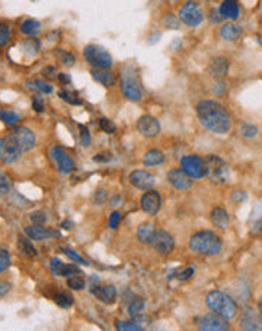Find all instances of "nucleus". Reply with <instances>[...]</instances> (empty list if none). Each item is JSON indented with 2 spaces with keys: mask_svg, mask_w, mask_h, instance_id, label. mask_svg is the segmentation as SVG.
<instances>
[{
  "mask_svg": "<svg viewBox=\"0 0 262 331\" xmlns=\"http://www.w3.org/2000/svg\"><path fill=\"white\" fill-rule=\"evenodd\" d=\"M181 169L191 178V179H201L205 176V161L202 157L191 154L181 158Z\"/></svg>",
  "mask_w": 262,
  "mask_h": 331,
  "instance_id": "obj_8",
  "label": "nucleus"
},
{
  "mask_svg": "<svg viewBox=\"0 0 262 331\" xmlns=\"http://www.w3.org/2000/svg\"><path fill=\"white\" fill-rule=\"evenodd\" d=\"M211 223L214 224L216 229H220V230H226L229 227V223H231V219H229V214L226 209L217 206L211 211Z\"/></svg>",
  "mask_w": 262,
  "mask_h": 331,
  "instance_id": "obj_23",
  "label": "nucleus"
},
{
  "mask_svg": "<svg viewBox=\"0 0 262 331\" xmlns=\"http://www.w3.org/2000/svg\"><path fill=\"white\" fill-rule=\"evenodd\" d=\"M91 75L96 83H100V85H103L106 88H112L116 85V75H114V73H112L109 68H94L92 66Z\"/></svg>",
  "mask_w": 262,
  "mask_h": 331,
  "instance_id": "obj_20",
  "label": "nucleus"
},
{
  "mask_svg": "<svg viewBox=\"0 0 262 331\" xmlns=\"http://www.w3.org/2000/svg\"><path fill=\"white\" fill-rule=\"evenodd\" d=\"M11 267V255L5 248H0V273L6 271Z\"/></svg>",
  "mask_w": 262,
  "mask_h": 331,
  "instance_id": "obj_39",
  "label": "nucleus"
},
{
  "mask_svg": "<svg viewBox=\"0 0 262 331\" xmlns=\"http://www.w3.org/2000/svg\"><path fill=\"white\" fill-rule=\"evenodd\" d=\"M198 328L202 331H226L229 330V322L217 313H208L198 321Z\"/></svg>",
  "mask_w": 262,
  "mask_h": 331,
  "instance_id": "obj_11",
  "label": "nucleus"
},
{
  "mask_svg": "<svg viewBox=\"0 0 262 331\" xmlns=\"http://www.w3.org/2000/svg\"><path fill=\"white\" fill-rule=\"evenodd\" d=\"M130 182L139 190H150L155 184V178L146 170H134L130 175Z\"/></svg>",
  "mask_w": 262,
  "mask_h": 331,
  "instance_id": "obj_17",
  "label": "nucleus"
},
{
  "mask_svg": "<svg viewBox=\"0 0 262 331\" xmlns=\"http://www.w3.org/2000/svg\"><path fill=\"white\" fill-rule=\"evenodd\" d=\"M24 234H26L30 239H35V241L45 239V238H50V237L57 235L55 230H52V229H45V227L38 226V224L26 226V227H24Z\"/></svg>",
  "mask_w": 262,
  "mask_h": 331,
  "instance_id": "obj_24",
  "label": "nucleus"
},
{
  "mask_svg": "<svg viewBox=\"0 0 262 331\" xmlns=\"http://www.w3.org/2000/svg\"><path fill=\"white\" fill-rule=\"evenodd\" d=\"M80 128V143L83 146H89L91 145V132L85 125H78Z\"/></svg>",
  "mask_w": 262,
  "mask_h": 331,
  "instance_id": "obj_43",
  "label": "nucleus"
},
{
  "mask_svg": "<svg viewBox=\"0 0 262 331\" xmlns=\"http://www.w3.org/2000/svg\"><path fill=\"white\" fill-rule=\"evenodd\" d=\"M219 35L225 41H237L243 35V27L237 23H226L220 27Z\"/></svg>",
  "mask_w": 262,
  "mask_h": 331,
  "instance_id": "obj_27",
  "label": "nucleus"
},
{
  "mask_svg": "<svg viewBox=\"0 0 262 331\" xmlns=\"http://www.w3.org/2000/svg\"><path fill=\"white\" fill-rule=\"evenodd\" d=\"M205 303H206V306L209 307L211 312L220 314V316H223L227 321L237 316L238 307H237L235 301L227 294H225L222 291L209 292L205 298Z\"/></svg>",
  "mask_w": 262,
  "mask_h": 331,
  "instance_id": "obj_3",
  "label": "nucleus"
},
{
  "mask_svg": "<svg viewBox=\"0 0 262 331\" xmlns=\"http://www.w3.org/2000/svg\"><path fill=\"white\" fill-rule=\"evenodd\" d=\"M209 21H211L212 24H219L220 21H223V17H222L219 8H212V9L209 11Z\"/></svg>",
  "mask_w": 262,
  "mask_h": 331,
  "instance_id": "obj_47",
  "label": "nucleus"
},
{
  "mask_svg": "<svg viewBox=\"0 0 262 331\" xmlns=\"http://www.w3.org/2000/svg\"><path fill=\"white\" fill-rule=\"evenodd\" d=\"M62 252L67 255L70 259H73V260H75V262H78V263H83V265H89V262L88 260H85L83 257L81 256H78L75 252H73V250H70V248H62Z\"/></svg>",
  "mask_w": 262,
  "mask_h": 331,
  "instance_id": "obj_45",
  "label": "nucleus"
},
{
  "mask_svg": "<svg viewBox=\"0 0 262 331\" xmlns=\"http://www.w3.org/2000/svg\"><path fill=\"white\" fill-rule=\"evenodd\" d=\"M232 199L235 202H243L244 199H245V193L244 191H238V190H235L234 193H232Z\"/></svg>",
  "mask_w": 262,
  "mask_h": 331,
  "instance_id": "obj_58",
  "label": "nucleus"
},
{
  "mask_svg": "<svg viewBox=\"0 0 262 331\" xmlns=\"http://www.w3.org/2000/svg\"><path fill=\"white\" fill-rule=\"evenodd\" d=\"M143 307H145V301L142 298H134L128 306V312L131 316H137V314H140V312L143 310Z\"/></svg>",
  "mask_w": 262,
  "mask_h": 331,
  "instance_id": "obj_38",
  "label": "nucleus"
},
{
  "mask_svg": "<svg viewBox=\"0 0 262 331\" xmlns=\"http://www.w3.org/2000/svg\"><path fill=\"white\" fill-rule=\"evenodd\" d=\"M116 330H121V331H142L143 327H140L136 321H121V322H116Z\"/></svg>",
  "mask_w": 262,
  "mask_h": 331,
  "instance_id": "obj_36",
  "label": "nucleus"
},
{
  "mask_svg": "<svg viewBox=\"0 0 262 331\" xmlns=\"http://www.w3.org/2000/svg\"><path fill=\"white\" fill-rule=\"evenodd\" d=\"M11 37V29L8 24H0V48H2Z\"/></svg>",
  "mask_w": 262,
  "mask_h": 331,
  "instance_id": "obj_41",
  "label": "nucleus"
},
{
  "mask_svg": "<svg viewBox=\"0 0 262 331\" xmlns=\"http://www.w3.org/2000/svg\"><path fill=\"white\" fill-rule=\"evenodd\" d=\"M91 292L98 298L100 301H103L104 304H113L116 301L118 292L114 289V286L112 285H106V286H92Z\"/></svg>",
  "mask_w": 262,
  "mask_h": 331,
  "instance_id": "obj_21",
  "label": "nucleus"
},
{
  "mask_svg": "<svg viewBox=\"0 0 262 331\" xmlns=\"http://www.w3.org/2000/svg\"><path fill=\"white\" fill-rule=\"evenodd\" d=\"M163 23H165V26L168 29H178L179 27L178 18H175V17H172V15H166L165 18H163Z\"/></svg>",
  "mask_w": 262,
  "mask_h": 331,
  "instance_id": "obj_48",
  "label": "nucleus"
},
{
  "mask_svg": "<svg viewBox=\"0 0 262 331\" xmlns=\"http://www.w3.org/2000/svg\"><path fill=\"white\" fill-rule=\"evenodd\" d=\"M229 73V60L225 56L214 57L208 65V74L212 78H223Z\"/></svg>",
  "mask_w": 262,
  "mask_h": 331,
  "instance_id": "obj_18",
  "label": "nucleus"
},
{
  "mask_svg": "<svg viewBox=\"0 0 262 331\" xmlns=\"http://www.w3.org/2000/svg\"><path fill=\"white\" fill-rule=\"evenodd\" d=\"M100 128L107 132V134H113V132H116V125H114L113 121L107 119V118H101L100 119Z\"/></svg>",
  "mask_w": 262,
  "mask_h": 331,
  "instance_id": "obj_40",
  "label": "nucleus"
},
{
  "mask_svg": "<svg viewBox=\"0 0 262 331\" xmlns=\"http://www.w3.org/2000/svg\"><path fill=\"white\" fill-rule=\"evenodd\" d=\"M161 163H165V154H163L160 149H150V151L143 155L145 166H158Z\"/></svg>",
  "mask_w": 262,
  "mask_h": 331,
  "instance_id": "obj_29",
  "label": "nucleus"
},
{
  "mask_svg": "<svg viewBox=\"0 0 262 331\" xmlns=\"http://www.w3.org/2000/svg\"><path fill=\"white\" fill-rule=\"evenodd\" d=\"M52 271L56 276H63V277H71L74 274H80V268L75 267L73 263H62L57 257L52 259Z\"/></svg>",
  "mask_w": 262,
  "mask_h": 331,
  "instance_id": "obj_22",
  "label": "nucleus"
},
{
  "mask_svg": "<svg viewBox=\"0 0 262 331\" xmlns=\"http://www.w3.org/2000/svg\"><path fill=\"white\" fill-rule=\"evenodd\" d=\"M39 29H41V23L38 20H32V18L24 20L20 26V30L24 33V35H29V37L37 35V33L39 32Z\"/></svg>",
  "mask_w": 262,
  "mask_h": 331,
  "instance_id": "obj_30",
  "label": "nucleus"
},
{
  "mask_svg": "<svg viewBox=\"0 0 262 331\" xmlns=\"http://www.w3.org/2000/svg\"><path fill=\"white\" fill-rule=\"evenodd\" d=\"M136 127H137V131L145 137H155L160 134V129H161L158 119L150 114H145L142 118H139Z\"/></svg>",
  "mask_w": 262,
  "mask_h": 331,
  "instance_id": "obj_13",
  "label": "nucleus"
},
{
  "mask_svg": "<svg viewBox=\"0 0 262 331\" xmlns=\"http://www.w3.org/2000/svg\"><path fill=\"white\" fill-rule=\"evenodd\" d=\"M35 88L38 91H41L42 93H52L53 92V86L50 85V83L42 81V80H35Z\"/></svg>",
  "mask_w": 262,
  "mask_h": 331,
  "instance_id": "obj_44",
  "label": "nucleus"
},
{
  "mask_svg": "<svg viewBox=\"0 0 262 331\" xmlns=\"http://www.w3.org/2000/svg\"><path fill=\"white\" fill-rule=\"evenodd\" d=\"M32 107H34L35 111L38 113H42L45 106H44V101H42V98L39 95H34V98H32Z\"/></svg>",
  "mask_w": 262,
  "mask_h": 331,
  "instance_id": "obj_46",
  "label": "nucleus"
},
{
  "mask_svg": "<svg viewBox=\"0 0 262 331\" xmlns=\"http://www.w3.org/2000/svg\"><path fill=\"white\" fill-rule=\"evenodd\" d=\"M206 2H211V0H206Z\"/></svg>",
  "mask_w": 262,
  "mask_h": 331,
  "instance_id": "obj_62",
  "label": "nucleus"
},
{
  "mask_svg": "<svg viewBox=\"0 0 262 331\" xmlns=\"http://www.w3.org/2000/svg\"><path fill=\"white\" fill-rule=\"evenodd\" d=\"M57 80H59V83H60L62 86H68V85H71V78H70L67 74L59 73V74H57Z\"/></svg>",
  "mask_w": 262,
  "mask_h": 331,
  "instance_id": "obj_57",
  "label": "nucleus"
},
{
  "mask_svg": "<svg viewBox=\"0 0 262 331\" xmlns=\"http://www.w3.org/2000/svg\"><path fill=\"white\" fill-rule=\"evenodd\" d=\"M67 285L73 291H81V289L85 288V278L80 277V276H71L67 280Z\"/></svg>",
  "mask_w": 262,
  "mask_h": 331,
  "instance_id": "obj_37",
  "label": "nucleus"
},
{
  "mask_svg": "<svg viewBox=\"0 0 262 331\" xmlns=\"http://www.w3.org/2000/svg\"><path fill=\"white\" fill-rule=\"evenodd\" d=\"M119 220H121V214H119V211H114V212H112V215H110V220H109V226H110V229H116V227H118Z\"/></svg>",
  "mask_w": 262,
  "mask_h": 331,
  "instance_id": "obj_52",
  "label": "nucleus"
},
{
  "mask_svg": "<svg viewBox=\"0 0 262 331\" xmlns=\"http://www.w3.org/2000/svg\"><path fill=\"white\" fill-rule=\"evenodd\" d=\"M259 314H261V319H262V296H261V300H259Z\"/></svg>",
  "mask_w": 262,
  "mask_h": 331,
  "instance_id": "obj_61",
  "label": "nucleus"
},
{
  "mask_svg": "<svg viewBox=\"0 0 262 331\" xmlns=\"http://www.w3.org/2000/svg\"><path fill=\"white\" fill-rule=\"evenodd\" d=\"M42 75L48 80H52V78H57V70L55 68V66H45V68L41 71Z\"/></svg>",
  "mask_w": 262,
  "mask_h": 331,
  "instance_id": "obj_50",
  "label": "nucleus"
},
{
  "mask_svg": "<svg viewBox=\"0 0 262 331\" xmlns=\"http://www.w3.org/2000/svg\"><path fill=\"white\" fill-rule=\"evenodd\" d=\"M168 181H169V184L176 190H188L193 185L191 178L183 169H178V167L170 169L168 172Z\"/></svg>",
  "mask_w": 262,
  "mask_h": 331,
  "instance_id": "obj_15",
  "label": "nucleus"
},
{
  "mask_svg": "<svg viewBox=\"0 0 262 331\" xmlns=\"http://www.w3.org/2000/svg\"><path fill=\"white\" fill-rule=\"evenodd\" d=\"M157 229L152 223L150 221H145L139 226L137 229V239L142 242V244H152L155 235H157Z\"/></svg>",
  "mask_w": 262,
  "mask_h": 331,
  "instance_id": "obj_26",
  "label": "nucleus"
},
{
  "mask_svg": "<svg viewBox=\"0 0 262 331\" xmlns=\"http://www.w3.org/2000/svg\"><path fill=\"white\" fill-rule=\"evenodd\" d=\"M17 247H19L20 255L27 257V259H35L38 256V252H37V248L34 247V244H32L29 239L23 238V237H19Z\"/></svg>",
  "mask_w": 262,
  "mask_h": 331,
  "instance_id": "obj_28",
  "label": "nucleus"
},
{
  "mask_svg": "<svg viewBox=\"0 0 262 331\" xmlns=\"http://www.w3.org/2000/svg\"><path fill=\"white\" fill-rule=\"evenodd\" d=\"M226 91V86H225V83L223 81H217L212 85V92H214L216 96H222Z\"/></svg>",
  "mask_w": 262,
  "mask_h": 331,
  "instance_id": "obj_53",
  "label": "nucleus"
},
{
  "mask_svg": "<svg viewBox=\"0 0 262 331\" xmlns=\"http://www.w3.org/2000/svg\"><path fill=\"white\" fill-rule=\"evenodd\" d=\"M30 220H32V223H34V224L42 226L47 221V215L42 211H35V212L30 214Z\"/></svg>",
  "mask_w": 262,
  "mask_h": 331,
  "instance_id": "obj_42",
  "label": "nucleus"
},
{
  "mask_svg": "<svg viewBox=\"0 0 262 331\" xmlns=\"http://www.w3.org/2000/svg\"><path fill=\"white\" fill-rule=\"evenodd\" d=\"M9 291H11V283H9V281L0 280V296L6 295V294H8Z\"/></svg>",
  "mask_w": 262,
  "mask_h": 331,
  "instance_id": "obj_55",
  "label": "nucleus"
},
{
  "mask_svg": "<svg viewBox=\"0 0 262 331\" xmlns=\"http://www.w3.org/2000/svg\"><path fill=\"white\" fill-rule=\"evenodd\" d=\"M178 17L186 26H190V27H196L204 21V12L199 3L194 2V0H187V2L179 8Z\"/></svg>",
  "mask_w": 262,
  "mask_h": 331,
  "instance_id": "obj_6",
  "label": "nucleus"
},
{
  "mask_svg": "<svg viewBox=\"0 0 262 331\" xmlns=\"http://www.w3.org/2000/svg\"><path fill=\"white\" fill-rule=\"evenodd\" d=\"M0 121L8 127H14L20 121V116L11 110H0Z\"/></svg>",
  "mask_w": 262,
  "mask_h": 331,
  "instance_id": "obj_33",
  "label": "nucleus"
},
{
  "mask_svg": "<svg viewBox=\"0 0 262 331\" xmlns=\"http://www.w3.org/2000/svg\"><path fill=\"white\" fill-rule=\"evenodd\" d=\"M106 201H107V193L104 190H98L94 194V202H95V205H103Z\"/></svg>",
  "mask_w": 262,
  "mask_h": 331,
  "instance_id": "obj_49",
  "label": "nucleus"
},
{
  "mask_svg": "<svg viewBox=\"0 0 262 331\" xmlns=\"http://www.w3.org/2000/svg\"><path fill=\"white\" fill-rule=\"evenodd\" d=\"M112 160V154H98V155H95L94 157V161H96V163H107V161H110Z\"/></svg>",
  "mask_w": 262,
  "mask_h": 331,
  "instance_id": "obj_56",
  "label": "nucleus"
},
{
  "mask_svg": "<svg viewBox=\"0 0 262 331\" xmlns=\"http://www.w3.org/2000/svg\"><path fill=\"white\" fill-rule=\"evenodd\" d=\"M55 56L60 60V63L63 66H73L75 63V56L67 50H62V48H56L55 50Z\"/></svg>",
  "mask_w": 262,
  "mask_h": 331,
  "instance_id": "obj_31",
  "label": "nucleus"
},
{
  "mask_svg": "<svg viewBox=\"0 0 262 331\" xmlns=\"http://www.w3.org/2000/svg\"><path fill=\"white\" fill-rule=\"evenodd\" d=\"M118 202H121V196H118V194H116V196H113V197H112V202H110L112 206H118Z\"/></svg>",
  "mask_w": 262,
  "mask_h": 331,
  "instance_id": "obj_59",
  "label": "nucleus"
},
{
  "mask_svg": "<svg viewBox=\"0 0 262 331\" xmlns=\"http://www.w3.org/2000/svg\"><path fill=\"white\" fill-rule=\"evenodd\" d=\"M140 206L146 214H150V215L158 214V211L161 208V197H160L158 191L150 188L146 193H143V196L140 199Z\"/></svg>",
  "mask_w": 262,
  "mask_h": 331,
  "instance_id": "obj_14",
  "label": "nucleus"
},
{
  "mask_svg": "<svg viewBox=\"0 0 262 331\" xmlns=\"http://www.w3.org/2000/svg\"><path fill=\"white\" fill-rule=\"evenodd\" d=\"M196 114L199 122L216 134H226L231 129L232 121L226 107L216 99H202L196 106Z\"/></svg>",
  "mask_w": 262,
  "mask_h": 331,
  "instance_id": "obj_1",
  "label": "nucleus"
},
{
  "mask_svg": "<svg viewBox=\"0 0 262 331\" xmlns=\"http://www.w3.org/2000/svg\"><path fill=\"white\" fill-rule=\"evenodd\" d=\"M23 151L20 146L15 143V140L8 134L0 139V160L5 164H12L17 160H20Z\"/></svg>",
  "mask_w": 262,
  "mask_h": 331,
  "instance_id": "obj_9",
  "label": "nucleus"
},
{
  "mask_svg": "<svg viewBox=\"0 0 262 331\" xmlns=\"http://www.w3.org/2000/svg\"><path fill=\"white\" fill-rule=\"evenodd\" d=\"M204 161H205V176L209 178L212 184H225L229 176L227 164L217 155H208Z\"/></svg>",
  "mask_w": 262,
  "mask_h": 331,
  "instance_id": "obj_5",
  "label": "nucleus"
},
{
  "mask_svg": "<svg viewBox=\"0 0 262 331\" xmlns=\"http://www.w3.org/2000/svg\"><path fill=\"white\" fill-rule=\"evenodd\" d=\"M240 132H241V136L245 137V139H253V137L258 136V128H256V125H253L250 122H244L241 125Z\"/></svg>",
  "mask_w": 262,
  "mask_h": 331,
  "instance_id": "obj_34",
  "label": "nucleus"
},
{
  "mask_svg": "<svg viewBox=\"0 0 262 331\" xmlns=\"http://www.w3.org/2000/svg\"><path fill=\"white\" fill-rule=\"evenodd\" d=\"M50 155H52V158L55 160V163L57 164V170H59L60 173L67 175V173H70V172L73 170V166H74L73 158L67 154V151H65V149H63L62 146L55 145V146L50 149Z\"/></svg>",
  "mask_w": 262,
  "mask_h": 331,
  "instance_id": "obj_12",
  "label": "nucleus"
},
{
  "mask_svg": "<svg viewBox=\"0 0 262 331\" xmlns=\"http://www.w3.org/2000/svg\"><path fill=\"white\" fill-rule=\"evenodd\" d=\"M152 247L160 255H169L175 247V239L169 232L160 230V232H157V235L152 241Z\"/></svg>",
  "mask_w": 262,
  "mask_h": 331,
  "instance_id": "obj_16",
  "label": "nucleus"
},
{
  "mask_svg": "<svg viewBox=\"0 0 262 331\" xmlns=\"http://www.w3.org/2000/svg\"><path fill=\"white\" fill-rule=\"evenodd\" d=\"M240 324H241V328L243 330H261V324H262V319H261V314L256 313L253 309H244V312L241 313V319H240Z\"/></svg>",
  "mask_w": 262,
  "mask_h": 331,
  "instance_id": "obj_19",
  "label": "nucleus"
},
{
  "mask_svg": "<svg viewBox=\"0 0 262 331\" xmlns=\"http://www.w3.org/2000/svg\"><path fill=\"white\" fill-rule=\"evenodd\" d=\"M188 247L191 252L198 255L214 256L222 250V238L212 230H201L191 235Z\"/></svg>",
  "mask_w": 262,
  "mask_h": 331,
  "instance_id": "obj_2",
  "label": "nucleus"
},
{
  "mask_svg": "<svg viewBox=\"0 0 262 331\" xmlns=\"http://www.w3.org/2000/svg\"><path fill=\"white\" fill-rule=\"evenodd\" d=\"M9 136L15 140V143L20 146V149L23 152L30 151V149L34 147L35 143H37L35 132L32 129H29L27 127H14L9 132Z\"/></svg>",
  "mask_w": 262,
  "mask_h": 331,
  "instance_id": "obj_10",
  "label": "nucleus"
},
{
  "mask_svg": "<svg viewBox=\"0 0 262 331\" xmlns=\"http://www.w3.org/2000/svg\"><path fill=\"white\" fill-rule=\"evenodd\" d=\"M8 191H9V182L3 175H0V196L6 194Z\"/></svg>",
  "mask_w": 262,
  "mask_h": 331,
  "instance_id": "obj_54",
  "label": "nucleus"
},
{
  "mask_svg": "<svg viewBox=\"0 0 262 331\" xmlns=\"http://www.w3.org/2000/svg\"><path fill=\"white\" fill-rule=\"evenodd\" d=\"M85 59L94 68H110L113 65L110 53H107L100 45H88L85 48Z\"/></svg>",
  "mask_w": 262,
  "mask_h": 331,
  "instance_id": "obj_7",
  "label": "nucleus"
},
{
  "mask_svg": "<svg viewBox=\"0 0 262 331\" xmlns=\"http://www.w3.org/2000/svg\"><path fill=\"white\" fill-rule=\"evenodd\" d=\"M73 226H74V223L70 221V220H67V221H63V223H62V227H65V229H71Z\"/></svg>",
  "mask_w": 262,
  "mask_h": 331,
  "instance_id": "obj_60",
  "label": "nucleus"
},
{
  "mask_svg": "<svg viewBox=\"0 0 262 331\" xmlns=\"http://www.w3.org/2000/svg\"><path fill=\"white\" fill-rule=\"evenodd\" d=\"M53 300H55V303H56L59 307H62V309H68V307H71V306L74 304V298H73V295L68 294V292H59V294H56Z\"/></svg>",
  "mask_w": 262,
  "mask_h": 331,
  "instance_id": "obj_32",
  "label": "nucleus"
},
{
  "mask_svg": "<svg viewBox=\"0 0 262 331\" xmlns=\"http://www.w3.org/2000/svg\"><path fill=\"white\" fill-rule=\"evenodd\" d=\"M121 91L122 95L130 99V101H140L142 99V89L139 85V77L136 71L131 68H124L121 73Z\"/></svg>",
  "mask_w": 262,
  "mask_h": 331,
  "instance_id": "obj_4",
  "label": "nucleus"
},
{
  "mask_svg": "<svg viewBox=\"0 0 262 331\" xmlns=\"http://www.w3.org/2000/svg\"><path fill=\"white\" fill-rule=\"evenodd\" d=\"M193 274H194V270H193L191 267H188V268H184L183 271H179V273L176 274V278H178V280H181V281H184V280H188Z\"/></svg>",
  "mask_w": 262,
  "mask_h": 331,
  "instance_id": "obj_51",
  "label": "nucleus"
},
{
  "mask_svg": "<svg viewBox=\"0 0 262 331\" xmlns=\"http://www.w3.org/2000/svg\"><path fill=\"white\" fill-rule=\"evenodd\" d=\"M59 98H62L63 101H67L68 104H73V106H80L81 101H80V98L77 96V93H73L70 91H59Z\"/></svg>",
  "mask_w": 262,
  "mask_h": 331,
  "instance_id": "obj_35",
  "label": "nucleus"
},
{
  "mask_svg": "<svg viewBox=\"0 0 262 331\" xmlns=\"http://www.w3.org/2000/svg\"><path fill=\"white\" fill-rule=\"evenodd\" d=\"M219 11L223 20H237L240 17V5L237 0H223Z\"/></svg>",
  "mask_w": 262,
  "mask_h": 331,
  "instance_id": "obj_25",
  "label": "nucleus"
}]
</instances>
